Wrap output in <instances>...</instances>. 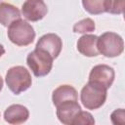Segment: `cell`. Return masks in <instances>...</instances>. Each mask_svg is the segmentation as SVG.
<instances>
[{"label": "cell", "instance_id": "cell-19", "mask_svg": "<svg viewBox=\"0 0 125 125\" xmlns=\"http://www.w3.org/2000/svg\"><path fill=\"white\" fill-rule=\"evenodd\" d=\"M4 54H5V49H4L3 45H2V44H0V58H1Z\"/></svg>", "mask_w": 125, "mask_h": 125}, {"label": "cell", "instance_id": "cell-7", "mask_svg": "<svg viewBox=\"0 0 125 125\" xmlns=\"http://www.w3.org/2000/svg\"><path fill=\"white\" fill-rule=\"evenodd\" d=\"M57 107V117L62 124L72 125V121L78 112L81 110V106L79 105L77 101L67 100L60 103L56 105Z\"/></svg>", "mask_w": 125, "mask_h": 125}, {"label": "cell", "instance_id": "cell-2", "mask_svg": "<svg viewBox=\"0 0 125 125\" xmlns=\"http://www.w3.org/2000/svg\"><path fill=\"white\" fill-rule=\"evenodd\" d=\"M7 34L12 43L21 47L28 46L35 38V31L31 24L21 19L14 21L8 26Z\"/></svg>", "mask_w": 125, "mask_h": 125}, {"label": "cell", "instance_id": "cell-20", "mask_svg": "<svg viewBox=\"0 0 125 125\" xmlns=\"http://www.w3.org/2000/svg\"><path fill=\"white\" fill-rule=\"evenodd\" d=\"M3 84H4L3 79H2V77L0 76V92H1V90H2V88H3Z\"/></svg>", "mask_w": 125, "mask_h": 125}, {"label": "cell", "instance_id": "cell-6", "mask_svg": "<svg viewBox=\"0 0 125 125\" xmlns=\"http://www.w3.org/2000/svg\"><path fill=\"white\" fill-rule=\"evenodd\" d=\"M48 13L44 0H25L21 6L22 16L29 21H38Z\"/></svg>", "mask_w": 125, "mask_h": 125}, {"label": "cell", "instance_id": "cell-8", "mask_svg": "<svg viewBox=\"0 0 125 125\" xmlns=\"http://www.w3.org/2000/svg\"><path fill=\"white\" fill-rule=\"evenodd\" d=\"M114 77L115 72L111 66L107 64H98L91 69L89 74V81L98 82L108 89L112 85Z\"/></svg>", "mask_w": 125, "mask_h": 125}, {"label": "cell", "instance_id": "cell-11", "mask_svg": "<svg viewBox=\"0 0 125 125\" xmlns=\"http://www.w3.org/2000/svg\"><path fill=\"white\" fill-rule=\"evenodd\" d=\"M97 42L98 36L93 34H84L77 41V50L85 57H97L100 55Z\"/></svg>", "mask_w": 125, "mask_h": 125}, {"label": "cell", "instance_id": "cell-5", "mask_svg": "<svg viewBox=\"0 0 125 125\" xmlns=\"http://www.w3.org/2000/svg\"><path fill=\"white\" fill-rule=\"evenodd\" d=\"M97 47L99 53L103 56L106 58H114L122 54L124 50V42L119 34L107 31L98 37Z\"/></svg>", "mask_w": 125, "mask_h": 125}, {"label": "cell", "instance_id": "cell-9", "mask_svg": "<svg viewBox=\"0 0 125 125\" xmlns=\"http://www.w3.org/2000/svg\"><path fill=\"white\" fill-rule=\"evenodd\" d=\"M35 47L47 51L53 57V59H56L61 54L62 41L59 35L55 33H47L38 39Z\"/></svg>", "mask_w": 125, "mask_h": 125}, {"label": "cell", "instance_id": "cell-13", "mask_svg": "<svg viewBox=\"0 0 125 125\" xmlns=\"http://www.w3.org/2000/svg\"><path fill=\"white\" fill-rule=\"evenodd\" d=\"M21 19L20 10L11 3H0V23L4 26H9L14 21Z\"/></svg>", "mask_w": 125, "mask_h": 125}, {"label": "cell", "instance_id": "cell-3", "mask_svg": "<svg viewBox=\"0 0 125 125\" xmlns=\"http://www.w3.org/2000/svg\"><path fill=\"white\" fill-rule=\"evenodd\" d=\"M53 57L47 51L36 47L26 57V63L36 77L49 74L53 67Z\"/></svg>", "mask_w": 125, "mask_h": 125}, {"label": "cell", "instance_id": "cell-4", "mask_svg": "<svg viewBox=\"0 0 125 125\" xmlns=\"http://www.w3.org/2000/svg\"><path fill=\"white\" fill-rule=\"evenodd\" d=\"M5 81L8 88L16 95L26 91L32 84L29 71L21 65H16L9 68L6 73Z\"/></svg>", "mask_w": 125, "mask_h": 125}, {"label": "cell", "instance_id": "cell-17", "mask_svg": "<svg viewBox=\"0 0 125 125\" xmlns=\"http://www.w3.org/2000/svg\"><path fill=\"white\" fill-rule=\"evenodd\" d=\"M111 122L115 125H123L125 123V111L123 108L115 109L110 115Z\"/></svg>", "mask_w": 125, "mask_h": 125}, {"label": "cell", "instance_id": "cell-12", "mask_svg": "<svg viewBox=\"0 0 125 125\" xmlns=\"http://www.w3.org/2000/svg\"><path fill=\"white\" fill-rule=\"evenodd\" d=\"M67 100H74V101L78 100V94L74 87L65 84V85H61L54 90L52 94V102L55 106L60 103Z\"/></svg>", "mask_w": 125, "mask_h": 125}, {"label": "cell", "instance_id": "cell-14", "mask_svg": "<svg viewBox=\"0 0 125 125\" xmlns=\"http://www.w3.org/2000/svg\"><path fill=\"white\" fill-rule=\"evenodd\" d=\"M111 0H82V5L89 14L100 15L108 13Z\"/></svg>", "mask_w": 125, "mask_h": 125}, {"label": "cell", "instance_id": "cell-15", "mask_svg": "<svg viewBox=\"0 0 125 125\" xmlns=\"http://www.w3.org/2000/svg\"><path fill=\"white\" fill-rule=\"evenodd\" d=\"M96 28L95 22L92 19L90 18H86L83 19L79 21H77L74 25H73V32L74 33H88V32H92L94 31Z\"/></svg>", "mask_w": 125, "mask_h": 125}, {"label": "cell", "instance_id": "cell-10", "mask_svg": "<svg viewBox=\"0 0 125 125\" xmlns=\"http://www.w3.org/2000/svg\"><path fill=\"white\" fill-rule=\"evenodd\" d=\"M29 117V111L27 107L21 104H11L4 111V119L10 124H21L24 123Z\"/></svg>", "mask_w": 125, "mask_h": 125}, {"label": "cell", "instance_id": "cell-16", "mask_svg": "<svg viewBox=\"0 0 125 125\" xmlns=\"http://www.w3.org/2000/svg\"><path fill=\"white\" fill-rule=\"evenodd\" d=\"M95 124L93 115L88 111L80 110L72 121V125H92Z\"/></svg>", "mask_w": 125, "mask_h": 125}, {"label": "cell", "instance_id": "cell-1", "mask_svg": "<svg viewBox=\"0 0 125 125\" xmlns=\"http://www.w3.org/2000/svg\"><path fill=\"white\" fill-rule=\"evenodd\" d=\"M107 89L95 81H89L81 90L80 100L87 109H98L105 102Z\"/></svg>", "mask_w": 125, "mask_h": 125}, {"label": "cell", "instance_id": "cell-18", "mask_svg": "<svg viewBox=\"0 0 125 125\" xmlns=\"http://www.w3.org/2000/svg\"><path fill=\"white\" fill-rule=\"evenodd\" d=\"M124 10V0H111L108 13L114 15H120Z\"/></svg>", "mask_w": 125, "mask_h": 125}]
</instances>
